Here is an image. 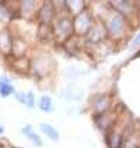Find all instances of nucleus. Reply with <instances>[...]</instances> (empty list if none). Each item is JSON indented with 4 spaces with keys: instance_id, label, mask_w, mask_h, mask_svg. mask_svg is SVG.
I'll list each match as a JSON object with an SVG mask.
<instances>
[{
    "instance_id": "423d86ee",
    "label": "nucleus",
    "mask_w": 140,
    "mask_h": 148,
    "mask_svg": "<svg viewBox=\"0 0 140 148\" xmlns=\"http://www.w3.org/2000/svg\"><path fill=\"white\" fill-rule=\"evenodd\" d=\"M25 105L30 106V108H32V106H33V94H32V92H29V94H26Z\"/></svg>"
},
{
    "instance_id": "7ed1b4c3",
    "label": "nucleus",
    "mask_w": 140,
    "mask_h": 148,
    "mask_svg": "<svg viewBox=\"0 0 140 148\" xmlns=\"http://www.w3.org/2000/svg\"><path fill=\"white\" fill-rule=\"evenodd\" d=\"M113 4L117 6V9L123 12H127L128 10L132 9V0H113Z\"/></svg>"
},
{
    "instance_id": "f257e3e1",
    "label": "nucleus",
    "mask_w": 140,
    "mask_h": 148,
    "mask_svg": "<svg viewBox=\"0 0 140 148\" xmlns=\"http://www.w3.org/2000/svg\"><path fill=\"white\" fill-rule=\"evenodd\" d=\"M108 29L111 31V34L113 35H118L122 32L123 30V21H122V17L116 15L111 18V20L108 21Z\"/></svg>"
},
{
    "instance_id": "39448f33",
    "label": "nucleus",
    "mask_w": 140,
    "mask_h": 148,
    "mask_svg": "<svg viewBox=\"0 0 140 148\" xmlns=\"http://www.w3.org/2000/svg\"><path fill=\"white\" fill-rule=\"evenodd\" d=\"M39 109L44 112H49V111L53 110L52 106V100H50L49 96H42L41 99V104H39Z\"/></svg>"
},
{
    "instance_id": "0eeeda50",
    "label": "nucleus",
    "mask_w": 140,
    "mask_h": 148,
    "mask_svg": "<svg viewBox=\"0 0 140 148\" xmlns=\"http://www.w3.org/2000/svg\"><path fill=\"white\" fill-rule=\"evenodd\" d=\"M140 46V34L135 36V38L133 40V42H132V46H130V48L134 49V48H138Z\"/></svg>"
},
{
    "instance_id": "20e7f679",
    "label": "nucleus",
    "mask_w": 140,
    "mask_h": 148,
    "mask_svg": "<svg viewBox=\"0 0 140 148\" xmlns=\"http://www.w3.org/2000/svg\"><path fill=\"white\" fill-rule=\"evenodd\" d=\"M23 132H25V135L30 138V140H32L35 142V145L37 146H42V141H41V138L36 135V133L32 131V127L31 126H26L25 128H23Z\"/></svg>"
},
{
    "instance_id": "f03ea898",
    "label": "nucleus",
    "mask_w": 140,
    "mask_h": 148,
    "mask_svg": "<svg viewBox=\"0 0 140 148\" xmlns=\"http://www.w3.org/2000/svg\"><path fill=\"white\" fill-rule=\"evenodd\" d=\"M41 130H42V132H43L46 136H48L50 138V140H53V141H58L59 140V133H58V131L55 128H53L50 125L42 123L41 125Z\"/></svg>"
}]
</instances>
